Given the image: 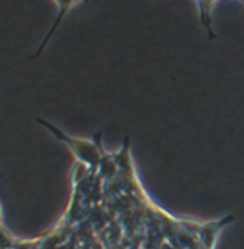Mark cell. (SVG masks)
<instances>
[{
  "instance_id": "7a4b0ae2",
  "label": "cell",
  "mask_w": 244,
  "mask_h": 249,
  "mask_svg": "<svg viewBox=\"0 0 244 249\" xmlns=\"http://www.w3.org/2000/svg\"><path fill=\"white\" fill-rule=\"evenodd\" d=\"M53 2H55V5H57V17H55L53 23H52V27L49 29V32L45 34V37H43L42 43L38 45L37 52H35L34 55H30V60L38 58L40 55L43 53V50H45V47L49 45V42L52 40V37L55 35V32L58 30V27H60V23L63 22V18L69 15V12L73 9V7H77L78 3L85 2V0H53Z\"/></svg>"
},
{
  "instance_id": "3957f363",
  "label": "cell",
  "mask_w": 244,
  "mask_h": 249,
  "mask_svg": "<svg viewBox=\"0 0 244 249\" xmlns=\"http://www.w3.org/2000/svg\"><path fill=\"white\" fill-rule=\"evenodd\" d=\"M12 244V236L9 232H0V249H5Z\"/></svg>"
},
{
  "instance_id": "6da1fadb",
  "label": "cell",
  "mask_w": 244,
  "mask_h": 249,
  "mask_svg": "<svg viewBox=\"0 0 244 249\" xmlns=\"http://www.w3.org/2000/svg\"><path fill=\"white\" fill-rule=\"evenodd\" d=\"M37 123H40L42 126H45L47 130L50 131L58 142H62L67 148L75 155V158L78 160L80 163L87 164V166H98L100 160H102V151H100V146L93 140L88 138H75V136L67 135L63 130H60L58 126H55L53 123H49L45 120L38 118Z\"/></svg>"
},
{
  "instance_id": "277c9868",
  "label": "cell",
  "mask_w": 244,
  "mask_h": 249,
  "mask_svg": "<svg viewBox=\"0 0 244 249\" xmlns=\"http://www.w3.org/2000/svg\"><path fill=\"white\" fill-rule=\"evenodd\" d=\"M0 232H7L3 228V211H2V204H0Z\"/></svg>"
}]
</instances>
